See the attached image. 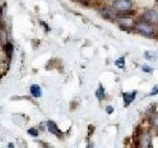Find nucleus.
Masks as SVG:
<instances>
[{
	"mask_svg": "<svg viewBox=\"0 0 158 148\" xmlns=\"http://www.w3.org/2000/svg\"><path fill=\"white\" fill-rule=\"evenodd\" d=\"M6 51H7L8 56H11L12 51H13V46H12L11 43H7V46H6Z\"/></svg>",
	"mask_w": 158,
	"mask_h": 148,
	"instance_id": "12",
	"label": "nucleus"
},
{
	"mask_svg": "<svg viewBox=\"0 0 158 148\" xmlns=\"http://www.w3.org/2000/svg\"><path fill=\"white\" fill-rule=\"evenodd\" d=\"M157 94H158V86H155V87H153L152 91L150 93V95L153 96V95H157Z\"/></svg>",
	"mask_w": 158,
	"mask_h": 148,
	"instance_id": "15",
	"label": "nucleus"
},
{
	"mask_svg": "<svg viewBox=\"0 0 158 148\" xmlns=\"http://www.w3.org/2000/svg\"><path fill=\"white\" fill-rule=\"evenodd\" d=\"M153 125H154L156 128H158V117H156L154 120H153Z\"/></svg>",
	"mask_w": 158,
	"mask_h": 148,
	"instance_id": "17",
	"label": "nucleus"
},
{
	"mask_svg": "<svg viewBox=\"0 0 158 148\" xmlns=\"http://www.w3.org/2000/svg\"><path fill=\"white\" fill-rule=\"evenodd\" d=\"M135 28L137 30L138 32L144 34V35H146V36H152V35L154 34V29H153V27L151 26V24L147 23L145 21L136 23Z\"/></svg>",
	"mask_w": 158,
	"mask_h": 148,
	"instance_id": "2",
	"label": "nucleus"
},
{
	"mask_svg": "<svg viewBox=\"0 0 158 148\" xmlns=\"http://www.w3.org/2000/svg\"><path fill=\"white\" fill-rule=\"evenodd\" d=\"M115 64H116V66H118V68H125V57L122 56L120 57L118 59H117V60L115 61Z\"/></svg>",
	"mask_w": 158,
	"mask_h": 148,
	"instance_id": "10",
	"label": "nucleus"
},
{
	"mask_svg": "<svg viewBox=\"0 0 158 148\" xmlns=\"http://www.w3.org/2000/svg\"><path fill=\"white\" fill-rule=\"evenodd\" d=\"M136 96V92H132V93H123V104L125 106L127 107L130 106V104L135 101Z\"/></svg>",
	"mask_w": 158,
	"mask_h": 148,
	"instance_id": "6",
	"label": "nucleus"
},
{
	"mask_svg": "<svg viewBox=\"0 0 158 148\" xmlns=\"http://www.w3.org/2000/svg\"><path fill=\"white\" fill-rule=\"evenodd\" d=\"M157 57V54L153 51H146L145 52V58L149 59V60H155Z\"/></svg>",
	"mask_w": 158,
	"mask_h": 148,
	"instance_id": "11",
	"label": "nucleus"
},
{
	"mask_svg": "<svg viewBox=\"0 0 158 148\" xmlns=\"http://www.w3.org/2000/svg\"><path fill=\"white\" fill-rule=\"evenodd\" d=\"M106 112H107V113H109V115H111L112 113H114V108L111 106H108L106 108Z\"/></svg>",
	"mask_w": 158,
	"mask_h": 148,
	"instance_id": "16",
	"label": "nucleus"
},
{
	"mask_svg": "<svg viewBox=\"0 0 158 148\" xmlns=\"http://www.w3.org/2000/svg\"><path fill=\"white\" fill-rule=\"evenodd\" d=\"M120 23H121L122 26L131 27V24H132V21L130 18H122V19H120Z\"/></svg>",
	"mask_w": 158,
	"mask_h": 148,
	"instance_id": "9",
	"label": "nucleus"
},
{
	"mask_svg": "<svg viewBox=\"0 0 158 148\" xmlns=\"http://www.w3.org/2000/svg\"><path fill=\"white\" fill-rule=\"evenodd\" d=\"M113 8L118 13H127L132 8V3L130 0H115L113 3Z\"/></svg>",
	"mask_w": 158,
	"mask_h": 148,
	"instance_id": "1",
	"label": "nucleus"
},
{
	"mask_svg": "<svg viewBox=\"0 0 158 148\" xmlns=\"http://www.w3.org/2000/svg\"><path fill=\"white\" fill-rule=\"evenodd\" d=\"M30 91H31V94L36 98H40L42 96V90L41 88H40L39 85L37 84H35V85H32L31 86V89H30Z\"/></svg>",
	"mask_w": 158,
	"mask_h": 148,
	"instance_id": "7",
	"label": "nucleus"
},
{
	"mask_svg": "<svg viewBox=\"0 0 158 148\" xmlns=\"http://www.w3.org/2000/svg\"><path fill=\"white\" fill-rule=\"evenodd\" d=\"M102 16L106 19H117L118 18V12L114 8L105 7L100 10Z\"/></svg>",
	"mask_w": 158,
	"mask_h": 148,
	"instance_id": "4",
	"label": "nucleus"
},
{
	"mask_svg": "<svg viewBox=\"0 0 158 148\" xmlns=\"http://www.w3.org/2000/svg\"><path fill=\"white\" fill-rule=\"evenodd\" d=\"M96 97L99 99V100H104V99L106 98V94H105V89L103 88V86L100 85L99 89L96 91Z\"/></svg>",
	"mask_w": 158,
	"mask_h": 148,
	"instance_id": "8",
	"label": "nucleus"
},
{
	"mask_svg": "<svg viewBox=\"0 0 158 148\" xmlns=\"http://www.w3.org/2000/svg\"><path fill=\"white\" fill-rule=\"evenodd\" d=\"M143 21L149 24H158V12L155 10H146L142 15Z\"/></svg>",
	"mask_w": 158,
	"mask_h": 148,
	"instance_id": "3",
	"label": "nucleus"
},
{
	"mask_svg": "<svg viewBox=\"0 0 158 148\" xmlns=\"http://www.w3.org/2000/svg\"><path fill=\"white\" fill-rule=\"evenodd\" d=\"M47 125H48V128L49 132L53 133V134L56 135V136H61L62 135V132L59 130V128L57 127L56 122H53L52 121H48L47 122Z\"/></svg>",
	"mask_w": 158,
	"mask_h": 148,
	"instance_id": "5",
	"label": "nucleus"
},
{
	"mask_svg": "<svg viewBox=\"0 0 158 148\" xmlns=\"http://www.w3.org/2000/svg\"><path fill=\"white\" fill-rule=\"evenodd\" d=\"M28 132H29V134H31L33 136H38L39 135V131L36 130V128H31V130H28Z\"/></svg>",
	"mask_w": 158,
	"mask_h": 148,
	"instance_id": "13",
	"label": "nucleus"
},
{
	"mask_svg": "<svg viewBox=\"0 0 158 148\" xmlns=\"http://www.w3.org/2000/svg\"><path fill=\"white\" fill-rule=\"evenodd\" d=\"M142 70L144 72H146V73H151L153 71V69L151 67H149V66H147V65H143L142 66Z\"/></svg>",
	"mask_w": 158,
	"mask_h": 148,
	"instance_id": "14",
	"label": "nucleus"
}]
</instances>
